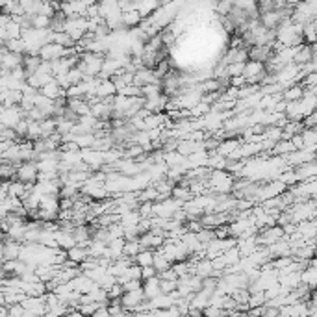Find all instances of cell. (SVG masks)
<instances>
[{
    "label": "cell",
    "mask_w": 317,
    "mask_h": 317,
    "mask_svg": "<svg viewBox=\"0 0 317 317\" xmlns=\"http://www.w3.org/2000/svg\"><path fill=\"white\" fill-rule=\"evenodd\" d=\"M23 119H25V111L21 110L19 106L4 108V110L0 111V124H2L4 128L13 130L19 124V122L23 121Z\"/></svg>",
    "instance_id": "6da1fadb"
},
{
    "label": "cell",
    "mask_w": 317,
    "mask_h": 317,
    "mask_svg": "<svg viewBox=\"0 0 317 317\" xmlns=\"http://www.w3.org/2000/svg\"><path fill=\"white\" fill-rule=\"evenodd\" d=\"M15 177H17L19 182H23V184H36V180H37L36 162H25V164L17 165Z\"/></svg>",
    "instance_id": "7a4b0ae2"
},
{
    "label": "cell",
    "mask_w": 317,
    "mask_h": 317,
    "mask_svg": "<svg viewBox=\"0 0 317 317\" xmlns=\"http://www.w3.org/2000/svg\"><path fill=\"white\" fill-rule=\"evenodd\" d=\"M143 300H145L143 289H137V291H126V293H122V297H121V306H122V310L134 311L135 306H139L141 302H143Z\"/></svg>",
    "instance_id": "3957f363"
},
{
    "label": "cell",
    "mask_w": 317,
    "mask_h": 317,
    "mask_svg": "<svg viewBox=\"0 0 317 317\" xmlns=\"http://www.w3.org/2000/svg\"><path fill=\"white\" fill-rule=\"evenodd\" d=\"M63 52L65 49L60 47V45L56 43H49V45H43L41 50H39V60L41 61H56V60H61L63 58Z\"/></svg>",
    "instance_id": "277c9868"
},
{
    "label": "cell",
    "mask_w": 317,
    "mask_h": 317,
    "mask_svg": "<svg viewBox=\"0 0 317 317\" xmlns=\"http://www.w3.org/2000/svg\"><path fill=\"white\" fill-rule=\"evenodd\" d=\"M0 65L4 71H13L23 65V56L13 54V52H8L4 47L0 49Z\"/></svg>",
    "instance_id": "5b68a950"
},
{
    "label": "cell",
    "mask_w": 317,
    "mask_h": 317,
    "mask_svg": "<svg viewBox=\"0 0 317 317\" xmlns=\"http://www.w3.org/2000/svg\"><path fill=\"white\" fill-rule=\"evenodd\" d=\"M295 171V177H297V182H306V180H311V178L317 177V164L315 162H310V164H304L293 169Z\"/></svg>",
    "instance_id": "8992f818"
},
{
    "label": "cell",
    "mask_w": 317,
    "mask_h": 317,
    "mask_svg": "<svg viewBox=\"0 0 317 317\" xmlns=\"http://www.w3.org/2000/svg\"><path fill=\"white\" fill-rule=\"evenodd\" d=\"M267 252L271 260H276V258H282V256H291V249H289L286 239H280V241H276V243L269 245Z\"/></svg>",
    "instance_id": "52a82bcc"
},
{
    "label": "cell",
    "mask_w": 317,
    "mask_h": 317,
    "mask_svg": "<svg viewBox=\"0 0 317 317\" xmlns=\"http://www.w3.org/2000/svg\"><path fill=\"white\" fill-rule=\"evenodd\" d=\"M54 239L56 243H58V249L61 250H69L76 247V241L73 238V232H67V230H58L54 232Z\"/></svg>",
    "instance_id": "ba28073f"
},
{
    "label": "cell",
    "mask_w": 317,
    "mask_h": 317,
    "mask_svg": "<svg viewBox=\"0 0 317 317\" xmlns=\"http://www.w3.org/2000/svg\"><path fill=\"white\" fill-rule=\"evenodd\" d=\"M247 54H249V60L250 61H260V63H265V61L273 56V52H271V47H250L249 50H247Z\"/></svg>",
    "instance_id": "9c48e42d"
},
{
    "label": "cell",
    "mask_w": 317,
    "mask_h": 317,
    "mask_svg": "<svg viewBox=\"0 0 317 317\" xmlns=\"http://www.w3.org/2000/svg\"><path fill=\"white\" fill-rule=\"evenodd\" d=\"M239 146H241V139H236V137L234 139H223L219 143V146L215 148V154H219V156H223L226 160Z\"/></svg>",
    "instance_id": "30bf717a"
},
{
    "label": "cell",
    "mask_w": 317,
    "mask_h": 317,
    "mask_svg": "<svg viewBox=\"0 0 317 317\" xmlns=\"http://www.w3.org/2000/svg\"><path fill=\"white\" fill-rule=\"evenodd\" d=\"M21 245L17 241H4V247H2V258L4 262H12V260H19V254H21Z\"/></svg>",
    "instance_id": "8fae6325"
},
{
    "label": "cell",
    "mask_w": 317,
    "mask_h": 317,
    "mask_svg": "<svg viewBox=\"0 0 317 317\" xmlns=\"http://www.w3.org/2000/svg\"><path fill=\"white\" fill-rule=\"evenodd\" d=\"M141 289H143V295H145L146 300H150V299H154V297L162 295V293H160V278L158 276H154V278H150V280H145L143 284H141Z\"/></svg>",
    "instance_id": "7c38bea8"
},
{
    "label": "cell",
    "mask_w": 317,
    "mask_h": 317,
    "mask_svg": "<svg viewBox=\"0 0 317 317\" xmlns=\"http://www.w3.org/2000/svg\"><path fill=\"white\" fill-rule=\"evenodd\" d=\"M315 282H317V269L315 267H304L300 271V284L306 286L310 291L315 289Z\"/></svg>",
    "instance_id": "4fadbf2b"
},
{
    "label": "cell",
    "mask_w": 317,
    "mask_h": 317,
    "mask_svg": "<svg viewBox=\"0 0 317 317\" xmlns=\"http://www.w3.org/2000/svg\"><path fill=\"white\" fill-rule=\"evenodd\" d=\"M37 173H45V175H60V162L58 160H39L36 162Z\"/></svg>",
    "instance_id": "5bb4252c"
},
{
    "label": "cell",
    "mask_w": 317,
    "mask_h": 317,
    "mask_svg": "<svg viewBox=\"0 0 317 317\" xmlns=\"http://www.w3.org/2000/svg\"><path fill=\"white\" fill-rule=\"evenodd\" d=\"M37 210H45L49 214H58L60 212V197H50V195L41 197Z\"/></svg>",
    "instance_id": "9a60e30c"
},
{
    "label": "cell",
    "mask_w": 317,
    "mask_h": 317,
    "mask_svg": "<svg viewBox=\"0 0 317 317\" xmlns=\"http://www.w3.org/2000/svg\"><path fill=\"white\" fill-rule=\"evenodd\" d=\"M117 95V89L113 86V82L111 80H100L97 86V97L102 100V98H111Z\"/></svg>",
    "instance_id": "2e32d148"
},
{
    "label": "cell",
    "mask_w": 317,
    "mask_h": 317,
    "mask_svg": "<svg viewBox=\"0 0 317 317\" xmlns=\"http://www.w3.org/2000/svg\"><path fill=\"white\" fill-rule=\"evenodd\" d=\"M302 97H304V87L300 84L287 87L286 91L282 93V100H286V102H299V100H302Z\"/></svg>",
    "instance_id": "e0dca14e"
},
{
    "label": "cell",
    "mask_w": 317,
    "mask_h": 317,
    "mask_svg": "<svg viewBox=\"0 0 317 317\" xmlns=\"http://www.w3.org/2000/svg\"><path fill=\"white\" fill-rule=\"evenodd\" d=\"M134 263L139 267H152L154 263V250L150 249H141L134 258Z\"/></svg>",
    "instance_id": "ac0fdd59"
},
{
    "label": "cell",
    "mask_w": 317,
    "mask_h": 317,
    "mask_svg": "<svg viewBox=\"0 0 317 317\" xmlns=\"http://www.w3.org/2000/svg\"><path fill=\"white\" fill-rule=\"evenodd\" d=\"M26 195H28V193H26L25 184L19 182V180H10V188H8V197H13V199H19V201H23Z\"/></svg>",
    "instance_id": "d6986e66"
},
{
    "label": "cell",
    "mask_w": 317,
    "mask_h": 317,
    "mask_svg": "<svg viewBox=\"0 0 317 317\" xmlns=\"http://www.w3.org/2000/svg\"><path fill=\"white\" fill-rule=\"evenodd\" d=\"M173 263L167 260V258L160 252V249H156L154 250V263H152V267H154V271H156V274L158 273H164V271H167V269L171 267Z\"/></svg>",
    "instance_id": "ffe728a7"
},
{
    "label": "cell",
    "mask_w": 317,
    "mask_h": 317,
    "mask_svg": "<svg viewBox=\"0 0 317 317\" xmlns=\"http://www.w3.org/2000/svg\"><path fill=\"white\" fill-rule=\"evenodd\" d=\"M297 232L304 239H313L315 238V221H304L297 225Z\"/></svg>",
    "instance_id": "44dd1931"
},
{
    "label": "cell",
    "mask_w": 317,
    "mask_h": 317,
    "mask_svg": "<svg viewBox=\"0 0 317 317\" xmlns=\"http://www.w3.org/2000/svg\"><path fill=\"white\" fill-rule=\"evenodd\" d=\"M67 252V260H71V262H74V263H82L84 260H87V249H82V247H73V249H69V250H65Z\"/></svg>",
    "instance_id": "7402d4cb"
},
{
    "label": "cell",
    "mask_w": 317,
    "mask_h": 317,
    "mask_svg": "<svg viewBox=\"0 0 317 317\" xmlns=\"http://www.w3.org/2000/svg\"><path fill=\"white\" fill-rule=\"evenodd\" d=\"M121 23H122V28L124 26H128V28H135V26L141 23V17L137 12H126V13H121Z\"/></svg>",
    "instance_id": "603a6c76"
},
{
    "label": "cell",
    "mask_w": 317,
    "mask_h": 317,
    "mask_svg": "<svg viewBox=\"0 0 317 317\" xmlns=\"http://www.w3.org/2000/svg\"><path fill=\"white\" fill-rule=\"evenodd\" d=\"M4 49H6L8 52H13V54L23 56L26 52V45H25L23 39H10V41L4 43Z\"/></svg>",
    "instance_id": "cb8c5ba5"
},
{
    "label": "cell",
    "mask_w": 317,
    "mask_h": 317,
    "mask_svg": "<svg viewBox=\"0 0 317 317\" xmlns=\"http://www.w3.org/2000/svg\"><path fill=\"white\" fill-rule=\"evenodd\" d=\"M139 221H141V217H139V214H137V210H130L128 214H124V215H121V223L122 225V228H128V226H137L139 225Z\"/></svg>",
    "instance_id": "d4e9b609"
},
{
    "label": "cell",
    "mask_w": 317,
    "mask_h": 317,
    "mask_svg": "<svg viewBox=\"0 0 317 317\" xmlns=\"http://www.w3.org/2000/svg\"><path fill=\"white\" fill-rule=\"evenodd\" d=\"M39 63H41V60H39L37 56H23V67H25L28 76L36 73L37 67H39ZM28 76H26V78H28Z\"/></svg>",
    "instance_id": "484cf974"
},
{
    "label": "cell",
    "mask_w": 317,
    "mask_h": 317,
    "mask_svg": "<svg viewBox=\"0 0 317 317\" xmlns=\"http://www.w3.org/2000/svg\"><path fill=\"white\" fill-rule=\"evenodd\" d=\"M39 126H41V139H47V137H50L52 134H56V119H52V117L41 121Z\"/></svg>",
    "instance_id": "4316f807"
},
{
    "label": "cell",
    "mask_w": 317,
    "mask_h": 317,
    "mask_svg": "<svg viewBox=\"0 0 317 317\" xmlns=\"http://www.w3.org/2000/svg\"><path fill=\"white\" fill-rule=\"evenodd\" d=\"M300 137H302L304 148H310V146H317V134H315V128H304L302 132H300Z\"/></svg>",
    "instance_id": "83f0119b"
},
{
    "label": "cell",
    "mask_w": 317,
    "mask_h": 317,
    "mask_svg": "<svg viewBox=\"0 0 317 317\" xmlns=\"http://www.w3.org/2000/svg\"><path fill=\"white\" fill-rule=\"evenodd\" d=\"M74 143L78 146L80 150H86V148H91L93 143H95V135L93 134H82V135H76L74 137Z\"/></svg>",
    "instance_id": "f1b7e54d"
},
{
    "label": "cell",
    "mask_w": 317,
    "mask_h": 317,
    "mask_svg": "<svg viewBox=\"0 0 317 317\" xmlns=\"http://www.w3.org/2000/svg\"><path fill=\"white\" fill-rule=\"evenodd\" d=\"M106 230H108V243L113 239H124V228H122L121 223H113Z\"/></svg>",
    "instance_id": "f546056e"
},
{
    "label": "cell",
    "mask_w": 317,
    "mask_h": 317,
    "mask_svg": "<svg viewBox=\"0 0 317 317\" xmlns=\"http://www.w3.org/2000/svg\"><path fill=\"white\" fill-rule=\"evenodd\" d=\"M315 26H317V21H311V23L304 25V30H302V39H304V43H308V45L315 43Z\"/></svg>",
    "instance_id": "4dcf8cb0"
},
{
    "label": "cell",
    "mask_w": 317,
    "mask_h": 317,
    "mask_svg": "<svg viewBox=\"0 0 317 317\" xmlns=\"http://www.w3.org/2000/svg\"><path fill=\"white\" fill-rule=\"evenodd\" d=\"M171 197L173 199H177V201H180V202H188V201L193 199L191 193H189V189L184 188V186H175L173 191H171Z\"/></svg>",
    "instance_id": "1f68e13d"
},
{
    "label": "cell",
    "mask_w": 317,
    "mask_h": 317,
    "mask_svg": "<svg viewBox=\"0 0 317 317\" xmlns=\"http://www.w3.org/2000/svg\"><path fill=\"white\" fill-rule=\"evenodd\" d=\"M276 180H278V182L284 184V186H286L287 189L293 188V186L297 184V177H295V171H293V169H286V171H284V173H280V175H278V178H276Z\"/></svg>",
    "instance_id": "d6a6232c"
},
{
    "label": "cell",
    "mask_w": 317,
    "mask_h": 317,
    "mask_svg": "<svg viewBox=\"0 0 317 317\" xmlns=\"http://www.w3.org/2000/svg\"><path fill=\"white\" fill-rule=\"evenodd\" d=\"M141 250V245L137 239L134 241H124V249H122V256H128V258H135V254Z\"/></svg>",
    "instance_id": "836d02e7"
},
{
    "label": "cell",
    "mask_w": 317,
    "mask_h": 317,
    "mask_svg": "<svg viewBox=\"0 0 317 317\" xmlns=\"http://www.w3.org/2000/svg\"><path fill=\"white\" fill-rule=\"evenodd\" d=\"M265 302H267V299H265L263 293H250L247 306H249V310H252V308H262V306H265Z\"/></svg>",
    "instance_id": "e575fe53"
},
{
    "label": "cell",
    "mask_w": 317,
    "mask_h": 317,
    "mask_svg": "<svg viewBox=\"0 0 317 317\" xmlns=\"http://www.w3.org/2000/svg\"><path fill=\"white\" fill-rule=\"evenodd\" d=\"M152 204L154 202H139L137 204V214L141 219H152Z\"/></svg>",
    "instance_id": "d590c367"
},
{
    "label": "cell",
    "mask_w": 317,
    "mask_h": 317,
    "mask_svg": "<svg viewBox=\"0 0 317 317\" xmlns=\"http://www.w3.org/2000/svg\"><path fill=\"white\" fill-rule=\"evenodd\" d=\"M223 258H225V262H226V267H228V265H236V263L241 260L236 247H232V249H228L226 252H223Z\"/></svg>",
    "instance_id": "8d00e7d4"
},
{
    "label": "cell",
    "mask_w": 317,
    "mask_h": 317,
    "mask_svg": "<svg viewBox=\"0 0 317 317\" xmlns=\"http://www.w3.org/2000/svg\"><path fill=\"white\" fill-rule=\"evenodd\" d=\"M243 69H245V63H230V65H226V76H228V78L243 76Z\"/></svg>",
    "instance_id": "74e56055"
},
{
    "label": "cell",
    "mask_w": 317,
    "mask_h": 317,
    "mask_svg": "<svg viewBox=\"0 0 317 317\" xmlns=\"http://www.w3.org/2000/svg\"><path fill=\"white\" fill-rule=\"evenodd\" d=\"M97 308H100V304L98 302H87V304H78V308H76V311H80L84 317H91L93 313H95V310Z\"/></svg>",
    "instance_id": "f35d334b"
},
{
    "label": "cell",
    "mask_w": 317,
    "mask_h": 317,
    "mask_svg": "<svg viewBox=\"0 0 317 317\" xmlns=\"http://www.w3.org/2000/svg\"><path fill=\"white\" fill-rule=\"evenodd\" d=\"M232 6H234V4H232V2H228V0H226V2H219V4H215L214 13H215V15H217L219 19H221V17H226V15L230 13Z\"/></svg>",
    "instance_id": "ab89813d"
},
{
    "label": "cell",
    "mask_w": 317,
    "mask_h": 317,
    "mask_svg": "<svg viewBox=\"0 0 317 317\" xmlns=\"http://www.w3.org/2000/svg\"><path fill=\"white\" fill-rule=\"evenodd\" d=\"M212 239H215V236H214V230H208V228H202L199 234H197V241L202 245V247H206Z\"/></svg>",
    "instance_id": "60d3db41"
},
{
    "label": "cell",
    "mask_w": 317,
    "mask_h": 317,
    "mask_svg": "<svg viewBox=\"0 0 317 317\" xmlns=\"http://www.w3.org/2000/svg\"><path fill=\"white\" fill-rule=\"evenodd\" d=\"M67 80H69V84H71V86H78L80 82L84 80V74L80 73V69L73 67V69H71V71L67 73Z\"/></svg>",
    "instance_id": "b9f144b4"
},
{
    "label": "cell",
    "mask_w": 317,
    "mask_h": 317,
    "mask_svg": "<svg viewBox=\"0 0 317 317\" xmlns=\"http://www.w3.org/2000/svg\"><path fill=\"white\" fill-rule=\"evenodd\" d=\"M178 282H171V280H160V293L162 295H169V293L177 291Z\"/></svg>",
    "instance_id": "7bdbcfd3"
},
{
    "label": "cell",
    "mask_w": 317,
    "mask_h": 317,
    "mask_svg": "<svg viewBox=\"0 0 317 317\" xmlns=\"http://www.w3.org/2000/svg\"><path fill=\"white\" fill-rule=\"evenodd\" d=\"M106 293H108V300H113V299H121L124 289H122L121 284H113V286H111Z\"/></svg>",
    "instance_id": "ee69618b"
},
{
    "label": "cell",
    "mask_w": 317,
    "mask_h": 317,
    "mask_svg": "<svg viewBox=\"0 0 317 317\" xmlns=\"http://www.w3.org/2000/svg\"><path fill=\"white\" fill-rule=\"evenodd\" d=\"M26 130H28V121H26V119H23V121L19 122L17 126L13 128V132L17 134L19 139H25V137H26Z\"/></svg>",
    "instance_id": "f6af8a7d"
},
{
    "label": "cell",
    "mask_w": 317,
    "mask_h": 317,
    "mask_svg": "<svg viewBox=\"0 0 317 317\" xmlns=\"http://www.w3.org/2000/svg\"><path fill=\"white\" fill-rule=\"evenodd\" d=\"M156 276H158L160 280H171V282H177V280H178L177 273H175V271H173L171 267L167 269V271H164V273H158Z\"/></svg>",
    "instance_id": "bcb514c9"
},
{
    "label": "cell",
    "mask_w": 317,
    "mask_h": 317,
    "mask_svg": "<svg viewBox=\"0 0 317 317\" xmlns=\"http://www.w3.org/2000/svg\"><path fill=\"white\" fill-rule=\"evenodd\" d=\"M300 122H302V126H304V128H315V122H317L315 111H313V113H310V115H306Z\"/></svg>",
    "instance_id": "7dc6e473"
},
{
    "label": "cell",
    "mask_w": 317,
    "mask_h": 317,
    "mask_svg": "<svg viewBox=\"0 0 317 317\" xmlns=\"http://www.w3.org/2000/svg\"><path fill=\"white\" fill-rule=\"evenodd\" d=\"M214 236H215V239H226L228 238V226L221 225V226H217V228H214Z\"/></svg>",
    "instance_id": "c3c4849f"
},
{
    "label": "cell",
    "mask_w": 317,
    "mask_h": 317,
    "mask_svg": "<svg viewBox=\"0 0 317 317\" xmlns=\"http://www.w3.org/2000/svg\"><path fill=\"white\" fill-rule=\"evenodd\" d=\"M141 284H143L141 280H130V282H126V284H122V289H124V293L137 291V289H141Z\"/></svg>",
    "instance_id": "681fc988"
},
{
    "label": "cell",
    "mask_w": 317,
    "mask_h": 317,
    "mask_svg": "<svg viewBox=\"0 0 317 317\" xmlns=\"http://www.w3.org/2000/svg\"><path fill=\"white\" fill-rule=\"evenodd\" d=\"M154 276H156L154 267H141V282L150 280V278H154Z\"/></svg>",
    "instance_id": "f907efd6"
},
{
    "label": "cell",
    "mask_w": 317,
    "mask_h": 317,
    "mask_svg": "<svg viewBox=\"0 0 317 317\" xmlns=\"http://www.w3.org/2000/svg\"><path fill=\"white\" fill-rule=\"evenodd\" d=\"M74 199H60V210H73Z\"/></svg>",
    "instance_id": "816d5d0a"
},
{
    "label": "cell",
    "mask_w": 317,
    "mask_h": 317,
    "mask_svg": "<svg viewBox=\"0 0 317 317\" xmlns=\"http://www.w3.org/2000/svg\"><path fill=\"white\" fill-rule=\"evenodd\" d=\"M91 317H110V313H108V308H106V306H100V308L95 310V313H93Z\"/></svg>",
    "instance_id": "f5cc1de1"
}]
</instances>
